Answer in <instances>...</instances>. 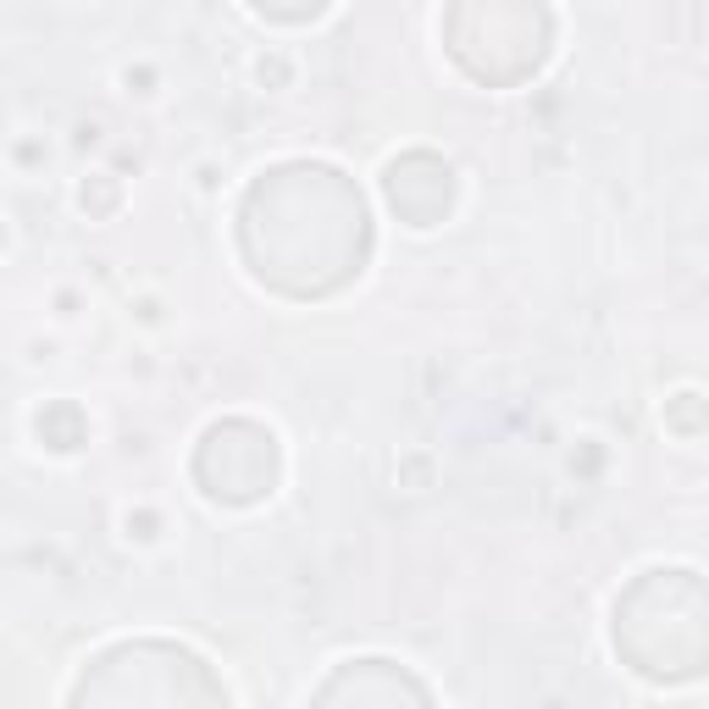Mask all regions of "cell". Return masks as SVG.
I'll return each instance as SVG.
<instances>
[{
	"label": "cell",
	"mask_w": 709,
	"mask_h": 709,
	"mask_svg": "<svg viewBox=\"0 0 709 709\" xmlns=\"http://www.w3.org/2000/svg\"><path fill=\"white\" fill-rule=\"evenodd\" d=\"M449 194H455V178L433 156H405L389 167V200L411 227H433L449 211Z\"/></svg>",
	"instance_id": "3"
},
{
	"label": "cell",
	"mask_w": 709,
	"mask_h": 709,
	"mask_svg": "<svg viewBox=\"0 0 709 709\" xmlns=\"http://www.w3.org/2000/svg\"><path fill=\"white\" fill-rule=\"evenodd\" d=\"M316 709H433L422 681L394 670L389 659H361V665H343L321 692Z\"/></svg>",
	"instance_id": "2"
},
{
	"label": "cell",
	"mask_w": 709,
	"mask_h": 709,
	"mask_svg": "<svg viewBox=\"0 0 709 709\" xmlns=\"http://www.w3.org/2000/svg\"><path fill=\"white\" fill-rule=\"evenodd\" d=\"M194 477L205 483L211 499H227V505H250L272 488L277 477V444L272 433H261L255 422H222L205 433L200 444V461H194Z\"/></svg>",
	"instance_id": "1"
},
{
	"label": "cell",
	"mask_w": 709,
	"mask_h": 709,
	"mask_svg": "<svg viewBox=\"0 0 709 709\" xmlns=\"http://www.w3.org/2000/svg\"><path fill=\"white\" fill-rule=\"evenodd\" d=\"M40 438H45L51 449H78V444H84V416H78V405H51V411H40Z\"/></svg>",
	"instance_id": "4"
}]
</instances>
